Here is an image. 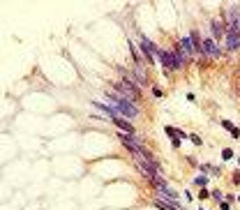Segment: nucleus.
<instances>
[{
  "mask_svg": "<svg viewBox=\"0 0 240 210\" xmlns=\"http://www.w3.org/2000/svg\"><path fill=\"white\" fill-rule=\"evenodd\" d=\"M196 51H198V46L194 42V37H183L180 39V53H185L187 58H194Z\"/></svg>",
  "mask_w": 240,
  "mask_h": 210,
  "instance_id": "nucleus-3",
  "label": "nucleus"
},
{
  "mask_svg": "<svg viewBox=\"0 0 240 210\" xmlns=\"http://www.w3.org/2000/svg\"><path fill=\"white\" fill-rule=\"evenodd\" d=\"M210 30H213V39H219V37H222V26H219V21H210Z\"/></svg>",
  "mask_w": 240,
  "mask_h": 210,
  "instance_id": "nucleus-7",
  "label": "nucleus"
},
{
  "mask_svg": "<svg viewBox=\"0 0 240 210\" xmlns=\"http://www.w3.org/2000/svg\"><path fill=\"white\" fill-rule=\"evenodd\" d=\"M153 95H155V97H162V90H159V88H157V85H155V88H153Z\"/></svg>",
  "mask_w": 240,
  "mask_h": 210,
  "instance_id": "nucleus-8",
  "label": "nucleus"
},
{
  "mask_svg": "<svg viewBox=\"0 0 240 210\" xmlns=\"http://www.w3.org/2000/svg\"><path fill=\"white\" fill-rule=\"evenodd\" d=\"M226 46H229L231 51L240 49V32H236V30L229 28V32H226Z\"/></svg>",
  "mask_w": 240,
  "mask_h": 210,
  "instance_id": "nucleus-6",
  "label": "nucleus"
},
{
  "mask_svg": "<svg viewBox=\"0 0 240 210\" xmlns=\"http://www.w3.org/2000/svg\"><path fill=\"white\" fill-rule=\"evenodd\" d=\"M159 60L164 62L166 69H180L185 65V58H183V53H180V49H175V51H159Z\"/></svg>",
  "mask_w": 240,
  "mask_h": 210,
  "instance_id": "nucleus-2",
  "label": "nucleus"
},
{
  "mask_svg": "<svg viewBox=\"0 0 240 210\" xmlns=\"http://www.w3.org/2000/svg\"><path fill=\"white\" fill-rule=\"evenodd\" d=\"M139 44L143 46V51H145V56H148V60H155L157 56H159V51H157V46L150 42L148 37H139Z\"/></svg>",
  "mask_w": 240,
  "mask_h": 210,
  "instance_id": "nucleus-5",
  "label": "nucleus"
},
{
  "mask_svg": "<svg viewBox=\"0 0 240 210\" xmlns=\"http://www.w3.org/2000/svg\"><path fill=\"white\" fill-rule=\"evenodd\" d=\"M201 44H203V53H206L208 58H222V53H219V49H217V44H215L213 37L201 39Z\"/></svg>",
  "mask_w": 240,
  "mask_h": 210,
  "instance_id": "nucleus-4",
  "label": "nucleus"
},
{
  "mask_svg": "<svg viewBox=\"0 0 240 210\" xmlns=\"http://www.w3.org/2000/svg\"><path fill=\"white\" fill-rule=\"evenodd\" d=\"M106 97L111 100V109L115 111V113H120V115H125V118H136L139 115V109L134 106V104L130 100H125L122 95H118L115 90H111L106 92Z\"/></svg>",
  "mask_w": 240,
  "mask_h": 210,
  "instance_id": "nucleus-1",
  "label": "nucleus"
}]
</instances>
